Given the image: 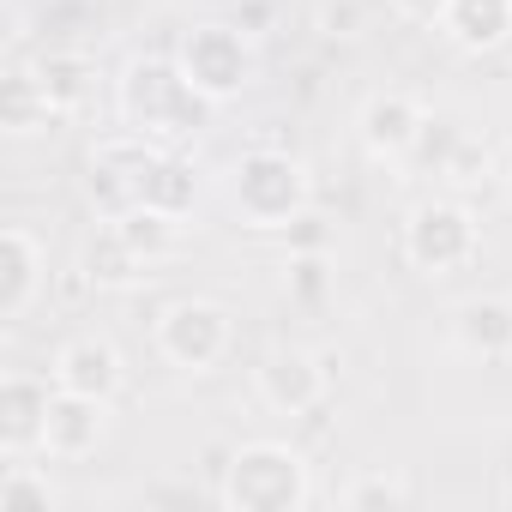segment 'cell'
Listing matches in <instances>:
<instances>
[{
  "label": "cell",
  "mask_w": 512,
  "mask_h": 512,
  "mask_svg": "<svg viewBox=\"0 0 512 512\" xmlns=\"http://www.w3.org/2000/svg\"><path fill=\"white\" fill-rule=\"evenodd\" d=\"M115 109L127 121V133L139 139H193L211 121V97L181 73V61H133L121 73Z\"/></svg>",
  "instance_id": "6da1fadb"
},
{
  "label": "cell",
  "mask_w": 512,
  "mask_h": 512,
  "mask_svg": "<svg viewBox=\"0 0 512 512\" xmlns=\"http://www.w3.org/2000/svg\"><path fill=\"white\" fill-rule=\"evenodd\" d=\"M217 500L229 512H302L314 500L308 458L284 440H247V446L229 452Z\"/></svg>",
  "instance_id": "7a4b0ae2"
},
{
  "label": "cell",
  "mask_w": 512,
  "mask_h": 512,
  "mask_svg": "<svg viewBox=\"0 0 512 512\" xmlns=\"http://www.w3.org/2000/svg\"><path fill=\"white\" fill-rule=\"evenodd\" d=\"M229 205L253 229H290L314 205V181L290 151H241L229 169Z\"/></svg>",
  "instance_id": "3957f363"
},
{
  "label": "cell",
  "mask_w": 512,
  "mask_h": 512,
  "mask_svg": "<svg viewBox=\"0 0 512 512\" xmlns=\"http://www.w3.org/2000/svg\"><path fill=\"white\" fill-rule=\"evenodd\" d=\"M476 247H482V229H476L470 205H458V199H428V205H416L410 223H404V260H410V272H422V278H452V272H464V266L476 260Z\"/></svg>",
  "instance_id": "277c9868"
},
{
  "label": "cell",
  "mask_w": 512,
  "mask_h": 512,
  "mask_svg": "<svg viewBox=\"0 0 512 512\" xmlns=\"http://www.w3.org/2000/svg\"><path fill=\"white\" fill-rule=\"evenodd\" d=\"M181 73L211 97V103H229L253 85V43L241 25H193L181 37Z\"/></svg>",
  "instance_id": "5b68a950"
},
{
  "label": "cell",
  "mask_w": 512,
  "mask_h": 512,
  "mask_svg": "<svg viewBox=\"0 0 512 512\" xmlns=\"http://www.w3.org/2000/svg\"><path fill=\"white\" fill-rule=\"evenodd\" d=\"M229 344H235L229 308H217V302H205V296H187V302L163 308V320H157V350H163V362H175V368H187V374H211V368L229 356Z\"/></svg>",
  "instance_id": "8992f818"
},
{
  "label": "cell",
  "mask_w": 512,
  "mask_h": 512,
  "mask_svg": "<svg viewBox=\"0 0 512 512\" xmlns=\"http://www.w3.org/2000/svg\"><path fill=\"white\" fill-rule=\"evenodd\" d=\"M151 163H157V145L139 139V133H115L91 151V199L121 217L133 205H145V181H151Z\"/></svg>",
  "instance_id": "52a82bcc"
},
{
  "label": "cell",
  "mask_w": 512,
  "mask_h": 512,
  "mask_svg": "<svg viewBox=\"0 0 512 512\" xmlns=\"http://www.w3.org/2000/svg\"><path fill=\"white\" fill-rule=\"evenodd\" d=\"M253 386H260V404L278 416H314L326 404V362L308 350H272Z\"/></svg>",
  "instance_id": "ba28073f"
},
{
  "label": "cell",
  "mask_w": 512,
  "mask_h": 512,
  "mask_svg": "<svg viewBox=\"0 0 512 512\" xmlns=\"http://www.w3.org/2000/svg\"><path fill=\"white\" fill-rule=\"evenodd\" d=\"M422 121H428V109H422L416 97H404V91H374V97L362 103V115H356V133H362V151H368L374 163H404L410 145H416V133H422Z\"/></svg>",
  "instance_id": "9c48e42d"
},
{
  "label": "cell",
  "mask_w": 512,
  "mask_h": 512,
  "mask_svg": "<svg viewBox=\"0 0 512 512\" xmlns=\"http://www.w3.org/2000/svg\"><path fill=\"white\" fill-rule=\"evenodd\" d=\"M43 272H49V253L43 241L25 229V223H7L0 229V320H25L37 290H43Z\"/></svg>",
  "instance_id": "30bf717a"
},
{
  "label": "cell",
  "mask_w": 512,
  "mask_h": 512,
  "mask_svg": "<svg viewBox=\"0 0 512 512\" xmlns=\"http://www.w3.org/2000/svg\"><path fill=\"white\" fill-rule=\"evenodd\" d=\"M109 434V404L103 398H85V392H61L55 386V404H49V428H43V452L73 464V458H91Z\"/></svg>",
  "instance_id": "8fae6325"
},
{
  "label": "cell",
  "mask_w": 512,
  "mask_h": 512,
  "mask_svg": "<svg viewBox=\"0 0 512 512\" xmlns=\"http://www.w3.org/2000/svg\"><path fill=\"white\" fill-rule=\"evenodd\" d=\"M49 404H55L49 380H31V374H7V380H0V446H7V458L43 452Z\"/></svg>",
  "instance_id": "7c38bea8"
},
{
  "label": "cell",
  "mask_w": 512,
  "mask_h": 512,
  "mask_svg": "<svg viewBox=\"0 0 512 512\" xmlns=\"http://www.w3.org/2000/svg\"><path fill=\"white\" fill-rule=\"evenodd\" d=\"M121 380H127V368H121V350L109 338H73L55 356V386L61 392H85V398H103L109 404L121 392Z\"/></svg>",
  "instance_id": "4fadbf2b"
},
{
  "label": "cell",
  "mask_w": 512,
  "mask_h": 512,
  "mask_svg": "<svg viewBox=\"0 0 512 512\" xmlns=\"http://www.w3.org/2000/svg\"><path fill=\"white\" fill-rule=\"evenodd\" d=\"M452 338H458V350L476 356V362L512 356V302H506V296H476V302H464V308L452 314Z\"/></svg>",
  "instance_id": "5bb4252c"
},
{
  "label": "cell",
  "mask_w": 512,
  "mask_h": 512,
  "mask_svg": "<svg viewBox=\"0 0 512 512\" xmlns=\"http://www.w3.org/2000/svg\"><path fill=\"white\" fill-rule=\"evenodd\" d=\"M109 229L121 235V247L133 253L145 272H151L157 260H169V253L181 247V217H175V211H163V205H133V211L109 217Z\"/></svg>",
  "instance_id": "9a60e30c"
},
{
  "label": "cell",
  "mask_w": 512,
  "mask_h": 512,
  "mask_svg": "<svg viewBox=\"0 0 512 512\" xmlns=\"http://www.w3.org/2000/svg\"><path fill=\"white\" fill-rule=\"evenodd\" d=\"M440 31H446L458 49L488 55V49L512 43V0H452Z\"/></svg>",
  "instance_id": "2e32d148"
},
{
  "label": "cell",
  "mask_w": 512,
  "mask_h": 512,
  "mask_svg": "<svg viewBox=\"0 0 512 512\" xmlns=\"http://www.w3.org/2000/svg\"><path fill=\"white\" fill-rule=\"evenodd\" d=\"M0 115H7V133L13 139H31V133H43V127L61 121V109H55V97L43 91L37 73H13L7 79V103H0Z\"/></svg>",
  "instance_id": "e0dca14e"
},
{
  "label": "cell",
  "mask_w": 512,
  "mask_h": 512,
  "mask_svg": "<svg viewBox=\"0 0 512 512\" xmlns=\"http://www.w3.org/2000/svg\"><path fill=\"white\" fill-rule=\"evenodd\" d=\"M31 73L43 79V91L55 97L61 115H73V109L91 97V61H85V55H43Z\"/></svg>",
  "instance_id": "ac0fdd59"
},
{
  "label": "cell",
  "mask_w": 512,
  "mask_h": 512,
  "mask_svg": "<svg viewBox=\"0 0 512 512\" xmlns=\"http://www.w3.org/2000/svg\"><path fill=\"white\" fill-rule=\"evenodd\" d=\"M338 506H344V512H398V506H410V482H404L398 470H362V476L338 494Z\"/></svg>",
  "instance_id": "d6986e66"
},
{
  "label": "cell",
  "mask_w": 512,
  "mask_h": 512,
  "mask_svg": "<svg viewBox=\"0 0 512 512\" xmlns=\"http://www.w3.org/2000/svg\"><path fill=\"white\" fill-rule=\"evenodd\" d=\"M193 193H199V181H193V169H187L181 157H169V151H157V163H151V181H145V205H163V211H175V217H187V211H193Z\"/></svg>",
  "instance_id": "ffe728a7"
},
{
  "label": "cell",
  "mask_w": 512,
  "mask_h": 512,
  "mask_svg": "<svg viewBox=\"0 0 512 512\" xmlns=\"http://www.w3.org/2000/svg\"><path fill=\"white\" fill-rule=\"evenodd\" d=\"M0 506L7 512H49L55 506V482L31 464H7L0 470Z\"/></svg>",
  "instance_id": "44dd1931"
},
{
  "label": "cell",
  "mask_w": 512,
  "mask_h": 512,
  "mask_svg": "<svg viewBox=\"0 0 512 512\" xmlns=\"http://www.w3.org/2000/svg\"><path fill=\"white\" fill-rule=\"evenodd\" d=\"M458 145H464V133H458L446 115H428L404 163H410V169H422V175H446V163H452V151H458Z\"/></svg>",
  "instance_id": "7402d4cb"
},
{
  "label": "cell",
  "mask_w": 512,
  "mask_h": 512,
  "mask_svg": "<svg viewBox=\"0 0 512 512\" xmlns=\"http://www.w3.org/2000/svg\"><path fill=\"white\" fill-rule=\"evenodd\" d=\"M290 302L296 308H320L326 290H332V266H326V253H290V278H284Z\"/></svg>",
  "instance_id": "603a6c76"
},
{
  "label": "cell",
  "mask_w": 512,
  "mask_h": 512,
  "mask_svg": "<svg viewBox=\"0 0 512 512\" xmlns=\"http://www.w3.org/2000/svg\"><path fill=\"white\" fill-rule=\"evenodd\" d=\"M139 272H145V266L121 247V235H115V229L103 235V247H91V278H97V284H133Z\"/></svg>",
  "instance_id": "cb8c5ba5"
},
{
  "label": "cell",
  "mask_w": 512,
  "mask_h": 512,
  "mask_svg": "<svg viewBox=\"0 0 512 512\" xmlns=\"http://www.w3.org/2000/svg\"><path fill=\"white\" fill-rule=\"evenodd\" d=\"M284 235H290V253H326V241H332V229H326V217H320L314 205H308Z\"/></svg>",
  "instance_id": "d4e9b609"
},
{
  "label": "cell",
  "mask_w": 512,
  "mask_h": 512,
  "mask_svg": "<svg viewBox=\"0 0 512 512\" xmlns=\"http://www.w3.org/2000/svg\"><path fill=\"white\" fill-rule=\"evenodd\" d=\"M482 175H488V157L464 139V145L452 151V163H446V181H458V187H464V181H482Z\"/></svg>",
  "instance_id": "484cf974"
},
{
  "label": "cell",
  "mask_w": 512,
  "mask_h": 512,
  "mask_svg": "<svg viewBox=\"0 0 512 512\" xmlns=\"http://www.w3.org/2000/svg\"><path fill=\"white\" fill-rule=\"evenodd\" d=\"M392 7H398V19H410V25H446V7H452V0H392Z\"/></svg>",
  "instance_id": "4316f807"
},
{
  "label": "cell",
  "mask_w": 512,
  "mask_h": 512,
  "mask_svg": "<svg viewBox=\"0 0 512 512\" xmlns=\"http://www.w3.org/2000/svg\"><path fill=\"white\" fill-rule=\"evenodd\" d=\"M320 25H326L332 37H350V31H356V7H326V13H320Z\"/></svg>",
  "instance_id": "83f0119b"
},
{
  "label": "cell",
  "mask_w": 512,
  "mask_h": 512,
  "mask_svg": "<svg viewBox=\"0 0 512 512\" xmlns=\"http://www.w3.org/2000/svg\"><path fill=\"white\" fill-rule=\"evenodd\" d=\"M506 175H512V163H506Z\"/></svg>",
  "instance_id": "f1b7e54d"
}]
</instances>
